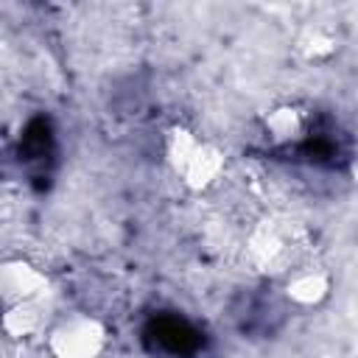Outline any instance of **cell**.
Masks as SVG:
<instances>
[{
    "mask_svg": "<svg viewBox=\"0 0 358 358\" xmlns=\"http://www.w3.org/2000/svg\"><path fill=\"white\" fill-rule=\"evenodd\" d=\"M165 157H168L171 168L182 176V182L193 190L210 187L224 171V154L213 143L196 137L187 129H171L168 131Z\"/></svg>",
    "mask_w": 358,
    "mask_h": 358,
    "instance_id": "cell-1",
    "label": "cell"
},
{
    "mask_svg": "<svg viewBox=\"0 0 358 358\" xmlns=\"http://www.w3.org/2000/svg\"><path fill=\"white\" fill-rule=\"evenodd\" d=\"M106 344V327L90 313H70L48 333V347L56 358H95Z\"/></svg>",
    "mask_w": 358,
    "mask_h": 358,
    "instance_id": "cell-2",
    "label": "cell"
},
{
    "mask_svg": "<svg viewBox=\"0 0 358 358\" xmlns=\"http://www.w3.org/2000/svg\"><path fill=\"white\" fill-rule=\"evenodd\" d=\"M291 232L282 229L277 221H260L249 235V255L263 268H294L296 260L291 255Z\"/></svg>",
    "mask_w": 358,
    "mask_h": 358,
    "instance_id": "cell-3",
    "label": "cell"
},
{
    "mask_svg": "<svg viewBox=\"0 0 358 358\" xmlns=\"http://www.w3.org/2000/svg\"><path fill=\"white\" fill-rule=\"evenodd\" d=\"M48 288V277L28 260L17 257V260H6L0 268V294L8 305H20V302H36Z\"/></svg>",
    "mask_w": 358,
    "mask_h": 358,
    "instance_id": "cell-4",
    "label": "cell"
},
{
    "mask_svg": "<svg viewBox=\"0 0 358 358\" xmlns=\"http://www.w3.org/2000/svg\"><path fill=\"white\" fill-rule=\"evenodd\" d=\"M282 294L288 302L299 305V308H313L322 305L330 294V274L322 266H310V263H296L282 282Z\"/></svg>",
    "mask_w": 358,
    "mask_h": 358,
    "instance_id": "cell-5",
    "label": "cell"
},
{
    "mask_svg": "<svg viewBox=\"0 0 358 358\" xmlns=\"http://www.w3.org/2000/svg\"><path fill=\"white\" fill-rule=\"evenodd\" d=\"M305 126H308V117L299 106L294 103H282V106H274L263 115V131L266 137L274 143V145H288V143H296L302 134H305Z\"/></svg>",
    "mask_w": 358,
    "mask_h": 358,
    "instance_id": "cell-6",
    "label": "cell"
},
{
    "mask_svg": "<svg viewBox=\"0 0 358 358\" xmlns=\"http://www.w3.org/2000/svg\"><path fill=\"white\" fill-rule=\"evenodd\" d=\"M3 327L8 336L22 338L39 330V308L36 302H20V305H8L3 313Z\"/></svg>",
    "mask_w": 358,
    "mask_h": 358,
    "instance_id": "cell-7",
    "label": "cell"
},
{
    "mask_svg": "<svg viewBox=\"0 0 358 358\" xmlns=\"http://www.w3.org/2000/svg\"><path fill=\"white\" fill-rule=\"evenodd\" d=\"M299 50L308 56V59H327L333 50H336V36L322 28V25H313V28H305V34L299 36Z\"/></svg>",
    "mask_w": 358,
    "mask_h": 358,
    "instance_id": "cell-8",
    "label": "cell"
}]
</instances>
